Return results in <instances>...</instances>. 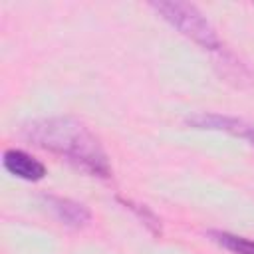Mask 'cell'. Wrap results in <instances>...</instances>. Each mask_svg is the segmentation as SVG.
I'll use <instances>...</instances> for the list:
<instances>
[{
	"label": "cell",
	"mask_w": 254,
	"mask_h": 254,
	"mask_svg": "<svg viewBox=\"0 0 254 254\" xmlns=\"http://www.w3.org/2000/svg\"><path fill=\"white\" fill-rule=\"evenodd\" d=\"M119 200H121L127 208H131V210H133V212H135V214H137V216H139V218H141V220H143V222H145V224H147L155 234H161L159 218H157V216H155V214H153L145 204H135L133 200H125V198H119Z\"/></svg>",
	"instance_id": "52a82bcc"
},
{
	"label": "cell",
	"mask_w": 254,
	"mask_h": 254,
	"mask_svg": "<svg viewBox=\"0 0 254 254\" xmlns=\"http://www.w3.org/2000/svg\"><path fill=\"white\" fill-rule=\"evenodd\" d=\"M44 198L50 204V208L56 212V216L67 226L79 228V226H85L91 220L89 208L81 202H75V200L64 198V196H56V194H46Z\"/></svg>",
	"instance_id": "5b68a950"
},
{
	"label": "cell",
	"mask_w": 254,
	"mask_h": 254,
	"mask_svg": "<svg viewBox=\"0 0 254 254\" xmlns=\"http://www.w3.org/2000/svg\"><path fill=\"white\" fill-rule=\"evenodd\" d=\"M187 123L194 129H208V131H222L232 137L244 139L254 147V123H248L238 117L220 115V113H194L187 117Z\"/></svg>",
	"instance_id": "3957f363"
},
{
	"label": "cell",
	"mask_w": 254,
	"mask_h": 254,
	"mask_svg": "<svg viewBox=\"0 0 254 254\" xmlns=\"http://www.w3.org/2000/svg\"><path fill=\"white\" fill-rule=\"evenodd\" d=\"M210 238L220 244L222 248L230 250L232 254H254V240L238 236V234H230V232H220V230H212Z\"/></svg>",
	"instance_id": "8992f818"
},
{
	"label": "cell",
	"mask_w": 254,
	"mask_h": 254,
	"mask_svg": "<svg viewBox=\"0 0 254 254\" xmlns=\"http://www.w3.org/2000/svg\"><path fill=\"white\" fill-rule=\"evenodd\" d=\"M165 22H169L183 36L190 38L204 50H220L222 42L214 30V26L202 16V12L189 2L179 0H159L149 4Z\"/></svg>",
	"instance_id": "7a4b0ae2"
},
{
	"label": "cell",
	"mask_w": 254,
	"mask_h": 254,
	"mask_svg": "<svg viewBox=\"0 0 254 254\" xmlns=\"http://www.w3.org/2000/svg\"><path fill=\"white\" fill-rule=\"evenodd\" d=\"M2 163L10 175L24 179V181L36 183V181H42L46 177V165L22 149H8L4 153Z\"/></svg>",
	"instance_id": "277c9868"
},
{
	"label": "cell",
	"mask_w": 254,
	"mask_h": 254,
	"mask_svg": "<svg viewBox=\"0 0 254 254\" xmlns=\"http://www.w3.org/2000/svg\"><path fill=\"white\" fill-rule=\"evenodd\" d=\"M24 137L93 177H111V165L99 139L75 117L60 115L30 121L24 127Z\"/></svg>",
	"instance_id": "6da1fadb"
}]
</instances>
